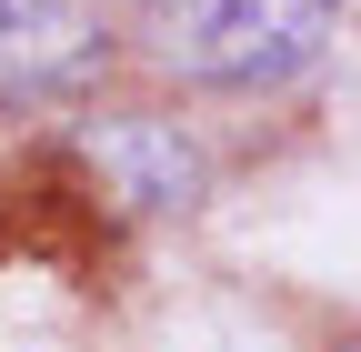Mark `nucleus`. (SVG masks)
<instances>
[{
	"label": "nucleus",
	"mask_w": 361,
	"mask_h": 352,
	"mask_svg": "<svg viewBox=\"0 0 361 352\" xmlns=\"http://www.w3.org/2000/svg\"><path fill=\"white\" fill-rule=\"evenodd\" d=\"M141 40L201 91H271L322 61L341 0H130Z\"/></svg>",
	"instance_id": "1"
},
{
	"label": "nucleus",
	"mask_w": 361,
	"mask_h": 352,
	"mask_svg": "<svg viewBox=\"0 0 361 352\" xmlns=\"http://www.w3.org/2000/svg\"><path fill=\"white\" fill-rule=\"evenodd\" d=\"M101 71V20L80 0H0V91H80Z\"/></svg>",
	"instance_id": "2"
},
{
	"label": "nucleus",
	"mask_w": 361,
	"mask_h": 352,
	"mask_svg": "<svg viewBox=\"0 0 361 352\" xmlns=\"http://www.w3.org/2000/svg\"><path fill=\"white\" fill-rule=\"evenodd\" d=\"M90 161L121 182V201H141V211H191L201 201V151L180 141V131L161 121H111V131H90Z\"/></svg>",
	"instance_id": "3"
}]
</instances>
